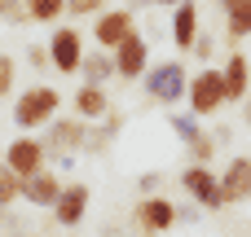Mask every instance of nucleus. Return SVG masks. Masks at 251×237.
<instances>
[{"mask_svg": "<svg viewBox=\"0 0 251 237\" xmlns=\"http://www.w3.org/2000/svg\"><path fill=\"white\" fill-rule=\"evenodd\" d=\"M141 88H146V97L159 101V106H181L185 92H190V70H185L181 57L154 62V66L146 70V84H141Z\"/></svg>", "mask_w": 251, "mask_h": 237, "instance_id": "3", "label": "nucleus"}, {"mask_svg": "<svg viewBox=\"0 0 251 237\" xmlns=\"http://www.w3.org/2000/svg\"><path fill=\"white\" fill-rule=\"evenodd\" d=\"M71 110L84 119V123H101L110 114V92L106 88H93V84H79L75 97H71Z\"/></svg>", "mask_w": 251, "mask_h": 237, "instance_id": "16", "label": "nucleus"}, {"mask_svg": "<svg viewBox=\"0 0 251 237\" xmlns=\"http://www.w3.org/2000/svg\"><path fill=\"white\" fill-rule=\"evenodd\" d=\"M26 18L31 22H57V18H66V0H26Z\"/></svg>", "mask_w": 251, "mask_h": 237, "instance_id": "23", "label": "nucleus"}, {"mask_svg": "<svg viewBox=\"0 0 251 237\" xmlns=\"http://www.w3.org/2000/svg\"><path fill=\"white\" fill-rule=\"evenodd\" d=\"M110 57H115V79H128V84H132V79H146V70L154 66V62H150V40H146L141 31H132Z\"/></svg>", "mask_w": 251, "mask_h": 237, "instance_id": "10", "label": "nucleus"}, {"mask_svg": "<svg viewBox=\"0 0 251 237\" xmlns=\"http://www.w3.org/2000/svg\"><path fill=\"white\" fill-rule=\"evenodd\" d=\"M124 132V114L119 110H110L101 123H88V141H84V154L88 158H101V154H110V145H115V136Z\"/></svg>", "mask_w": 251, "mask_h": 237, "instance_id": "17", "label": "nucleus"}, {"mask_svg": "<svg viewBox=\"0 0 251 237\" xmlns=\"http://www.w3.org/2000/svg\"><path fill=\"white\" fill-rule=\"evenodd\" d=\"M216 145H221V141H216V132H207V128H203V132H199V136L185 145V154H190V163H199V167H212V158H216Z\"/></svg>", "mask_w": 251, "mask_h": 237, "instance_id": "20", "label": "nucleus"}, {"mask_svg": "<svg viewBox=\"0 0 251 237\" xmlns=\"http://www.w3.org/2000/svg\"><path fill=\"white\" fill-rule=\"evenodd\" d=\"M132 31H137V18H132V9H128V4H124V9H106V13H97V18H93V44H97V48H106V53H115Z\"/></svg>", "mask_w": 251, "mask_h": 237, "instance_id": "9", "label": "nucleus"}, {"mask_svg": "<svg viewBox=\"0 0 251 237\" xmlns=\"http://www.w3.org/2000/svg\"><path fill=\"white\" fill-rule=\"evenodd\" d=\"M185 106H190V114H199V119H212L221 106H229L221 66H203V70H194V75H190V92H185Z\"/></svg>", "mask_w": 251, "mask_h": 237, "instance_id": "4", "label": "nucleus"}, {"mask_svg": "<svg viewBox=\"0 0 251 237\" xmlns=\"http://www.w3.org/2000/svg\"><path fill=\"white\" fill-rule=\"evenodd\" d=\"M57 110H62V92L53 88V84H26L18 97H13V128L18 132H26V136H40L53 119H57Z\"/></svg>", "mask_w": 251, "mask_h": 237, "instance_id": "1", "label": "nucleus"}, {"mask_svg": "<svg viewBox=\"0 0 251 237\" xmlns=\"http://www.w3.org/2000/svg\"><path fill=\"white\" fill-rule=\"evenodd\" d=\"M221 4H225V35L243 44L251 35V0H221Z\"/></svg>", "mask_w": 251, "mask_h": 237, "instance_id": "19", "label": "nucleus"}, {"mask_svg": "<svg viewBox=\"0 0 251 237\" xmlns=\"http://www.w3.org/2000/svg\"><path fill=\"white\" fill-rule=\"evenodd\" d=\"M221 75H225V97L247 106V97H251V62H247V53H243V48H229V57H225V66H221Z\"/></svg>", "mask_w": 251, "mask_h": 237, "instance_id": "14", "label": "nucleus"}, {"mask_svg": "<svg viewBox=\"0 0 251 237\" xmlns=\"http://www.w3.org/2000/svg\"><path fill=\"white\" fill-rule=\"evenodd\" d=\"M84 31L75 26V22H62V26H53V35H49V57H53V70L57 75H79V66H84Z\"/></svg>", "mask_w": 251, "mask_h": 237, "instance_id": "7", "label": "nucleus"}, {"mask_svg": "<svg viewBox=\"0 0 251 237\" xmlns=\"http://www.w3.org/2000/svg\"><path fill=\"white\" fill-rule=\"evenodd\" d=\"M0 233H9V237H31V233H35V220H31V215H22L18 207H9V211H0Z\"/></svg>", "mask_w": 251, "mask_h": 237, "instance_id": "22", "label": "nucleus"}, {"mask_svg": "<svg viewBox=\"0 0 251 237\" xmlns=\"http://www.w3.org/2000/svg\"><path fill=\"white\" fill-rule=\"evenodd\" d=\"M62 189H66V180H62L53 167H44L40 176L22 180V207H31V211H53L57 198H62Z\"/></svg>", "mask_w": 251, "mask_h": 237, "instance_id": "12", "label": "nucleus"}, {"mask_svg": "<svg viewBox=\"0 0 251 237\" xmlns=\"http://www.w3.org/2000/svg\"><path fill=\"white\" fill-rule=\"evenodd\" d=\"M110 75H115V57H110L106 48H88V53H84V66H79V79L93 84V88H106Z\"/></svg>", "mask_w": 251, "mask_h": 237, "instance_id": "18", "label": "nucleus"}, {"mask_svg": "<svg viewBox=\"0 0 251 237\" xmlns=\"http://www.w3.org/2000/svg\"><path fill=\"white\" fill-rule=\"evenodd\" d=\"M18 202H22V180L4 167V158H0V211L18 207Z\"/></svg>", "mask_w": 251, "mask_h": 237, "instance_id": "24", "label": "nucleus"}, {"mask_svg": "<svg viewBox=\"0 0 251 237\" xmlns=\"http://www.w3.org/2000/svg\"><path fill=\"white\" fill-rule=\"evenodd\" d=\"M106 13V0H66V18L79 26V18H97Z\"/></svg>", "mask_w": 251, "mask_h": 237, "instance_id": "25", "label": "nucleus"}, {"mask_svg": "<svg viewBox=\"0 0 251 237\" xmlns=\"http://www.w3.org/2000/svg\"><path fill=\"white\" fill-rule=\"evenodd\" d=\"M26 62H31L35 70H44V66H53V57H49V44H44V48H40V44H31V48H26Z\"/></svg>", "mask_w": 251, "mask_h": 237, "instance_id": "28", "label": "nucleus"}, {"mask_svg": "<svg viewBox=\"0 0 251 237\" xmlns=\"http://www.w3.org/2000/svg\"><path fill=\"white\" fill-rule=\"evenodd\" d=\"M212 53H216V40H212V35H199V44H194V57H199V62H212Z\"/></svg>", "mask_w": 251, "mask_h": 237, "instance_id": "29", "label": "nucleus"}, {"mask_svg": "<svg viewBox=\"0 0 251 237\" xmlns=\"http://www.w3.org/2000/svg\"><path fill=\"white\" fill-rule=\"evenodd\" d=\"M168 128L181 136V145H190V141L203 132V119H199V114H190V110H172V114H168Z\"/></svg>", "mask_w": 251, "mask_h": 237, "instance_id": "21", "label": "nucleus"}, {"mask_svg": "<svg viewBox=\"0 0 251 237\" xmlns=\"http://www.w3.org/2000/svg\"><path fill=\"white\" fill-rule=\"evenodd\" d=\"M40 141H44V154H49V167L53 163H75L79 154H84V141H88V123L79 119V114H71V119H53L44 132H40Z\"/></svg>", "mask_w": 251, "mask_h": 237, "instance_id": "2", "label": "nucleus"}, {"mask_svg": "<svg viewBox=\"0 0 251 237\" xmlns=\"http://www.w3.org/2000/svg\"><path fill=\"white\" fill-rule=\"evenodd\" d=\"M0 22H9V26L31 22V18H26V0H0Z\"/></svg>", "mask_w": 251, "mask_h": 237, "instance_id": "27", "label": "nucleus"}, {"mask_svg": "<svg viewBox=\"0 0 251 237\" xmlns=\"http://www.w3.org/2000/svg\"><path fill=\"white\" fill-rule=\"evenodd\" d=\"M221 189H225V202H251V154H234L221 172Z\"/></svg>", "mask_w": 251, "mask_h": 237, "instance_id": "13", "label": "nucleus"}, {"mask_svg": "<svg viewBox=\"0 0 251 237\" xmlns=\"http://www.w3.org/2000/svg\"><path fill=\"white\" fill-rule=\"evenodd\" d=\"M4 167H9L18 180H31V176H40V172L49 167L44 141H40V136H26V132H18V136L4 145Z\"/></svg>", "mask_w": 251, "mask_h": 237, "instance_id": "8", "label": "nucleus"}, {"mask_svg": "<svg viewBox=\"0 0 251 237\" xmlns=\"http://www.w3.org/2000/svg\"><path fill=\"white\" fill-rule=\"evenodd\" d=\"M181 189H185V198H190L199 211H225V207H229V202H225V189H221V176H216L212 167L190 163V167L181 172Z\"/></svg>", "mask_w": 251, "mask_h": 237, "instance_id": "6", "label": "nucleus"}, {"mask_svg": "<svg viewBox=\"0 0 251 237\" xmlns=\"http://www.w3.org/2000/svg\"><path fill=\"white\" fill-rule=\"evenodd\" d=\"M243 123L251 128V97H247V106H243Z\"/></svg>", "mask_w": 251, "mask_h": 237, "instance_id": "30", "label": "nucleus"}, {"mask_svg": "<svg viewBox=\"0 0 251 237\" xmlns=\"http://www.w3.org/2000/svg\"><path fill=\"white\" fill-rule=\"evenodd\" d=\"M13 84H18V62H13V53L0 48V101L13 92Z\"/></svg>", "mask_w": 251, "mask_h": 237, "instance_id": "26", "label": "nucleus"}, {"mask_svg": "<svg viewBox=\"0 0 251 237\" xmlns=\"http://www.w3.org/2000/svg\"><path fill=\"white\" fill-rule=\"evenodd\" d=\"M199 4L194 0H181L176 9H172V44L181 48V53H194V44H199Z\"/></svg>", "mask_w": 251, "mask_h": 237, "instance_id": "15", "label": "nucleus"}, {"mask_svg": "<svg viewBox=\"0 0 251 237\" xmlns=\"http://www.w3.org/2000/svg\"><path fill=\"white\" fill-rule=\"evenodd\" d=\"M88 207H93V189H88L84 180H66V189H62V198H57V207H53V229H75V224H84Z\"/></svg>", "mask_w": 251, "mask_h": 237, "instance_id": "11", "label": "nucleus"}, {"mask_svg": "<svg viewBox=\"0 0 251 237\" xmlns=\"http://www.w3.org/2000/svg\"><path fill=\"white\" fill-rule=\"evenodd\" d=\"M176 224H181V215H176V202L172 198H163V194H141L137 198L132 229L141 237H159V233H168V229H176Z\"/></svg>", "mask_w": 251, "mask_h": 237, "instance_id": "5", "label": "nucleus"}]
</instances>
